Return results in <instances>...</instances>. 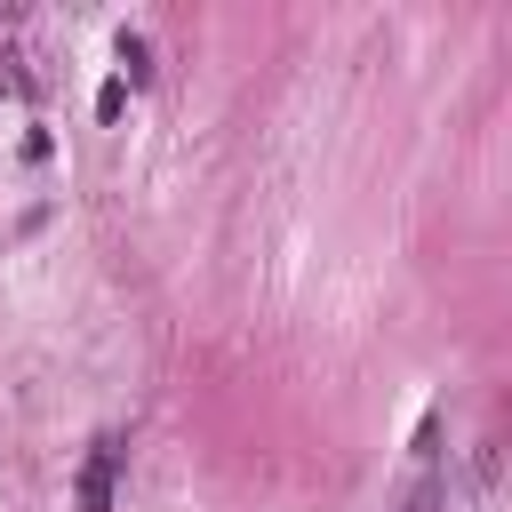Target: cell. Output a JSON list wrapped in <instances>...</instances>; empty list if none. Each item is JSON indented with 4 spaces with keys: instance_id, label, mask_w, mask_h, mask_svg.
<instances>
[{
    "instance_id": "cell-1",
    "label": "cell",
    "mask_w": 512,
    "mask_h": 512,
    "mask_svg": "<svg viewBox=\"0 0 512 512\" xmlns=\"http://www.w3.org/2000/svg\"><path fill=\"white\" fill-rule=\"evenodd\" d=\"M112 472H120V448L96 440V456H88V472H80V512H112Z\"/></svg>"
}]
</instances>
